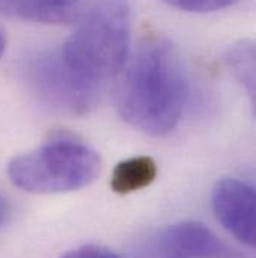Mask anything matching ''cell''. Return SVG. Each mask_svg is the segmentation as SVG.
Here are the masks:
<instances>
[{"label": "cell", "mask_w": 256, "mask_h": 258, "mask_svg": "<svg viewBox=\"0 0 256 258\" xmlns=\"http://www.w3.org/2000/svg\"><path fill=\"white\" fill-rule=\"evenodd\" d=\"M117 89V108L132 128L153 137L177 128L191 84L177 47L166 38H145L125 64Z\"/></svg>", "instance_id": "cell-1"}, {"label": "cell", "mask_w": 256, "mask_h": 258, "mask_svg": "<svg viewBox=\"0 0 256 258\" xmlns=\"http://www.w3.org/2000/svg\"><path fill=\"white\" fill-rule=\"evenodd\" d=\"M129 51L128 0H93L78 15L73 32L60 48L66 63L98 84L122 72Z\"/></svg>", "instance_id": "cell-2"}, {"label": "cell", "mask_w": 256, "mask_h": 258, "mask_svg": "<svg viewBox=\"0 0 256 258\" xmlns=\"http://www.w3.org/2000/svg\"><path fill=\"white\" fill-rule=\"evenodd\" d=\"M99 155L84 141L56 134L41 147L12 158L11 182L33 194H63L89 186L101 174Z\"/></svg>", "instance_id": "cell-3"}, {"label": "cell", "mask_w": 256, "mask_h": 258, "mask_svg": "<svg viewBox=\"0 0 256 258\" xmlns=\"http://www.w3.org/2000/svg\"><path fill=\"white\" fill-rule=\"evenodd\" d=\"M26 75L38 98L63 114L84 116L98 102L101 84L73 71L60 50L42 51L29 59Z\"/></svg>", "instance_id": "cell-4"}, {"label": "cell", "mask_w": 256, "mask_h": 258, "mask_svg": "<svg viewBox=\"0 0 256 258\" xmlns=\"http://www.w3.org/2000/svg\"><path fill=\"white\" fill-rule=\"evenodd\" d=\"M217 221L238 242L255 246L256 192L252 185L238 179H222L211 194Z\"/></svg>", "instance_id": "cell-5"}, {"label": "cell", "mask_w": 256, "mask_h": 258, "mask_svg": "<svg viewBox=\"0 0 256 258\" xmlns=\"http://www.w3.org/2000/svg\"><path fill=\"white\" fill-rule=\"evenodd\" d=\"M226 252L217 236L196 221L173 224L159 231L150 243L151 258H216Z\"/></svg>", "instance_id": "cell-6"}, {"label": "cell", "mask_w": 256, "mask_h": 258, "mask_svg": "<svg viewBox=\"0 0 256 258\" xmlns=\"http://www.w3.org/2000/svg\"><path fill=\"white\" fill-rule=\"evenodd\" d=\"M82 0H0V12L23 21L62 24L79 15Z\"/></svg>", "instance_id": "cell-7"}, {"label": "cell", "mask_w": 256, "mask_h": 258, "mask_svg": "<svg viewBox=\"0 0 256 258\" xmlns=\"http://www.w3.org/2000/svg\"><path fill=\"white\" fill-rule=\"evenodd\" d=\"M157 177V165L150 156H135L122 161L113 171L111 188L122 195L141 191Z\"/></svg>", "instance_id": "cell-8"}, {"label": "cell", "mask_w": 256, "mask_h": 258, "mask_svg": "<svg viewBox=\"0 0 256 258\" xmlns=\"http://www.w3.org/2000/svg\"><path fill=\"white\" fill-rule=\"evenodd\" d=\"M225 62L235 78L241 83L252 101H255V44L252 41H238L225 53Z\"/></svg>", "instance_id": "cell-9"}, {"label": "cell", "mask_w": 256, "mask_h": 258, "mask_svg": "<svg viewBox=\"0 0 256 258\" xmlns=\"http://www.w3.org/2000/svg\"><path fill=\"white\" fill-rule=\"evenodd\" d=\"M162 2L180 11L207 14V12H216L234 6L240 0H162Z\"/></svg>", "instance_id": "cell-10"}, {"label": "cell", "mask_w": 256, "mask_h": 258, "mask_svg": "<svg viewBox=\"0 0 256 258\" xmlns=\"http://www.w3.org/2000/svg\"><path fill=\"white\" fill-rule=\"evenodd\" d=\"M60 258H120L116 252L99 245H84L66 252Z\"/></svg>", "instance_id": "cell-11"}, {"label": "cell", "mask_w": 256, "mask_h": 258, "mask_svg": "<svg viewBox=\"0 0 256 258\" xmlns=\"http://www.w3.org/2000/svg\"><path fill=\"white\" fill-rule=\"evenodd\" d=\"M8 215H9L8 203H6V200L3 198V195L0 194V228H2V227H3V224L6 222Z\"/></svg>", "instance_id": "cell-12"}, {"label": "cell", "mask_w": 256, "mask_h": 258, "mask_svg": "<svg viewBox=\"0 0 256 258\" xmlns=\"http://www.w3.org/2000/svg\"><path fill=\"white\" fill-rule=\"evenodd\" d=\"M5 50H6V38H5V33H3V30L0 29V57L3 56Z\"/></svg>", "instance_id": "cell-13"}]
</instances>
